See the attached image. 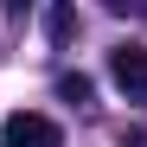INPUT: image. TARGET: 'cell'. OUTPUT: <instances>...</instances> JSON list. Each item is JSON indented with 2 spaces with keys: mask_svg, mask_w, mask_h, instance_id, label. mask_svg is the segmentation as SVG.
<instances>
[{
  "mask_svg": "<svg viewBox=\"0 0 147 147\" xmlns=\"http://www.w3.org/2000/svg\"><path fill=\"white\" fill-rule=\"evenodd\" d=\"M58 96H64V102H77V109H83V102H90L96 90H90V77H83V70H70V77H58Z\"/></svg>",
  "mask_w": 147,
  "mask_h": 147,
  "instance_id": "obj_3",
  "label": "cell"
},
{
  "mask_svg": "<svg viewBox=\"0 0 147 147\" xmlns=\"http://www.w3.org/2000/svg\"><path fill=\"white\" fill-rule=\"evenodd\" d=\"M0 147H58V121L19 109V115H7V128H0Z\"/></svg>",
  "mask_w": 147,
  "mask_h": 147,
  "instance_id": "obj_2",
  "label": "cell"
},
{
  "mask_svg": "<svg viewBox=\"0 0 147 147\" xmlns=\"http://www.w3.org/2000/svg\"><path fill=\"white\" fill-rule=\"evenodd\" d=\"M109 77L128 102H147V45H115L109 51Z\"/></svg>",
  "mask_w": 147,
  "mask_h": 147,
  "instance_id": "obj_1",
  "label": "cell"
},
{
  "mask_svg": "<svg viewBox=\"0 0 147 147\" xmlns=\"http://www.w3.org/2000/svg\"><path fill=\"white\" fill-rule=\"evenodd\" d=\"M45 32H51V38L64 45L70 32H77V13H70V7H51V13H45Z\"/></svg>",
  "mask_w": 147,
  "mask_h": 147,
  "instance_id": "obj_4",
  "label": "cell"
}]
</instances>
